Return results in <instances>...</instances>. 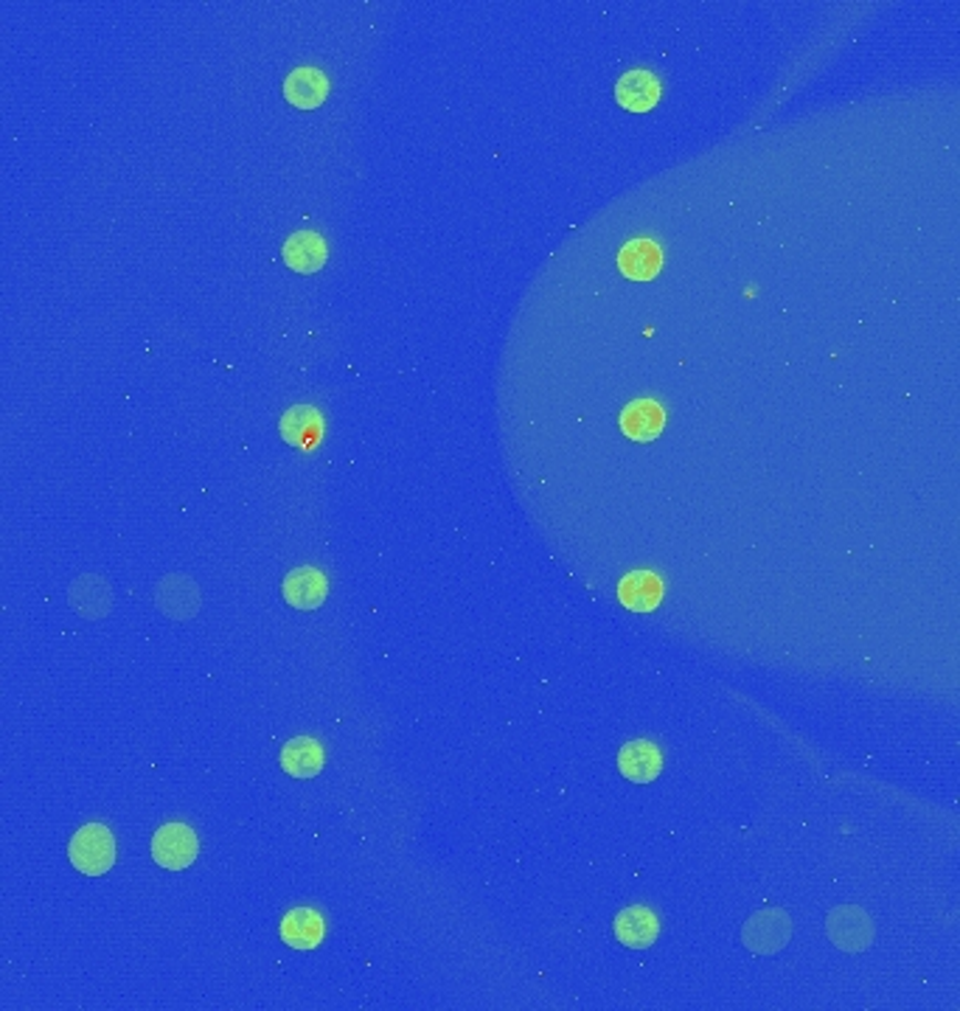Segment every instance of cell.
I'll use <instances>...</instances> for the list:
<instances>
[{
  "mask_svg": "<svg viewBox=\"0 0 960 1011\" xmlns=\"http://www.w3.org/2000/svg\"><path fill=\"white\" fill-rule=\"evenodd\" d=\"M71 865L85 877H102L116 863V841L104 823H87L71 837Z\"/></svg>",
  "mask_w": 960,
  "mask_h": 1011,
  "instance_id": "cell-1",
  "label": "cell"
},
{
  "mask_svg": "<svg viewBox=\"0 0 960 1011\" xmlns=\"http://www.w3.org/2000/svg\"><path fill=\"white\" fill-rule=\"evenodd\" d=\"M792 936V921L784 910L764 908L755 916H750V921L744 925V947L755 956H775L790 945Z\"/></svg>",
  "mask_w": 960,
  "mask_h": 1011,
  "instance_id": "cell-2",
  "label": "cell"
},
{
  "mask_svg": "<svg viewBox=\"0 0 960 1011\" xmlns=\"http://www.w3.org/2000/svg\"><path fill=\"white\" fill-rule=\"evenodd\" d=\"M200 843H197L195 828L186 823H166L155 832L153 837V857L155 863L169 868V872H182L197 859Z\"/></svg>",
  "mask_w": 960,
  "mask_h": 1011,
  "instance_id": "cell-3",
  "label": "cell"
},
{
  "mask_svg": "<svg viewBox=\"0 0 960 1011\" xmlns=\"http://www.w3.org/2000/svg\"><path fill=\"white\" fill-rule=\"evenodd\" d=\"M832 945L843 952H863L874 941V921L863 908H837L826 921Z\"/></svg>",
  "mask_w": 960,
  "mask_h": 1011,
  "instance_id": "cell-4",
  "label": "cell"
},
{
  "mask_svg": "<svg viewBox=\"0 0 960 1011\" xmlns=\"http://www.w3.org/2000/svg\"><path fill=\"white\" fill-rule=\"evenodd\" d=\"M155 604H158L160 613H166L175 622H186V618L197 616V609H200V591H197V585L189 576L175 573V576H166L158 585Z\"/></svg>",
  "mask_w": 960,
  "mask_h": 1011,
  "instance_id": "cell-5",
  "label": "cell"
},
{
  "mask_svg": "<svg viewBox=\"0 0 960 1011\" xmlns=\"http://www.w3.org/2000/svg\"><path fill=\"white\" fill-rule=\"evenodd\" d=\"M67 602L71 607L80 613L82 618H91V622H98L109 613L113 607V593H109V585L96 576V573H85L80 580L73 582L71 591H67Z\"/></svg>",
  "mask_w": 960,
  "mask_h": 1011,
  "instance_id": "cell-6",
  "label": "cell"
},
{
  "mask_svg": "<svg viewBox=\"0 0 960 1011\" xmlns=\"http://www.w3.org/2000/svg\"><path fill=\"white\" fill-rule=\"evenodd\" d=\"M281 941L292 950H315L317 945L323 941V932H326V921L317 910L310 908H295L284 916L281 921Z\"/></svg>",
  "mask_w": 960,
  "mask_h": 1011,
  "instance_id": "cell-7",
  "label": "cell"
},
{
  "mask_svg": "<svg viewBox=\"0 0 960 1011\" xmlns=\"http://www.w3.org/2000/svg\"><path fill=\"white\" fill-rule=\"evenodd\" d=\"M660 921L646 908H626L615 916V938L629 950H646L655 945Z\"/></svg>",
  "mask_w": 960,
  "mask_h": 1011,
  "instance_id": "cell-8",
  "label": "cell"
},
{
  "mask_svg": "<svg viewBox=\"0 0 960 1011\" xmlns=\"http://www.w3.org/2000/svg\"><path fill=\"white\" fill-rule=\"evenodd\" d=\"M618 768L635 784H649V781H655L660 775L662 755L657 750V744L638 739V742H629L620 748Z\"/></svg>",
  "mask_w": 960,
  "mask_h": 1011,
  "instance_id": "cell-9",
  "label": "cell"
},
{
  "mask_svg": "<svg viewBox=\"0 0 960 1011\" xmlns=\"http://www.w3.org/2000/svg\"><path fill=\"white\" fill-rule=\"evenodd\" d=\"M615 98H618L620 107L633 113H646L651 111L660 98V82H657L655 74L649 71H629L618 80L615 85Z\"/></svg>",
  "mask_w": 960,
  "mask_h": 1011,
  "instance_id": "cell-10",
  "label": "cell"
},
{
  "mask_svg": "<svg viewBox=\"0 0 960 1011\" xmlns=\"http://www.w3.org/2000/svg\"><path fill=\"white\" fill-rule=\"evenodd\" d=\"M328 582L315 567H295L284 580V598L299 609H315L326 602Z\"/></svg>",
  "mask_w": 960,
  "mask_h": 1011,
  "instance_id": "cell-11",
  "label": "cell"
},
{
  "mask_svg": "<svg viewBox=\"0 0 960 1011\" xmlns=\"http://www.w3.org/2000/svg\"><path fill=\"white\" fill-rule=\"evenodd\" d=\"M281 257H284V262L290 264L295 273H317V270L326 264L328 248L326 242H323V237H317V233L299 231L286 239Z\"/></svg>",
  "mask_w": 960,
  "mask_h": 1011,
  "instance_id": "cell-12",
  "label": "cell"
},
{
  "mask_svg": "<svg viewBox=\"0 0 960 1011\" xmlns=\"http://www.w3.org/2000/svg\"><path fill=\"white\" fill-rule=\"evenodd\" d=\"M284 96L301 111H312L328 96L326 74L317 67H295L284 82Z\"/></svg>",
  "mask_w": 960,
  "mask_h": 1011,
  "instance_id": "cell-13",
  "label": "cell"
},
{
  "mask_svg": "<svg viewBox=\"0 0 960 1011\" xmlns=\"http://www.w3.org/2000/svg\"><path fill=\"white\" fill-rule=\"evenodd\" d=\"M323 748L310 737H295L281 748V768L292 775V779H315L323 770Z\"/></svg>",
  "mask_w": 960,
  "mask_h": 1011,
  "instance_id": "cell-14",
  "label": "cell"
},
{
  "mask_svg": "<svg viewBox=\"0 0 960 1011\" xmlns=\"http://www.w3.org/2000/svg\"><path fill=\"white\" fill-rule=\"evenodd\" d=\"M323 432V421L321 414H317L312 405H295L284 414L281 419V436H284L286 445L301 447V450H312L317 445Z\"/></svg>",
  "mask_w": 960,
  "mask_h": 1011,
  "instance_id": "cell-15",
  "label": "cell"
},
{
  "mask_svg": "<svg viewBox=\"0 0 960 1011\" xmlns=\"http://www.w3.org/2000/svg\"><path fill=\"white\" fill-rule=\"evenodd\" d=\"M618 598L624 607H629L633 613H649L657 604L662 602V582L660 576L649 571H635L629 573L624 582L618 585Z\"/></svg>",
  "mask_w": 960,
  "mask_h": 1011,
  "instance_id": "cell-16",
  "label": "cell"
},
{
  "mask_svg": "<svg viewBox=\"0 0 960 1011\" xmlns=\"http://www.w3.org/2000/svg\"><path fill=\"white\" fill-rule=\"evenodd\" d=\"M662 425H666V414L657 403L651 399H638V403L626 405V410L620 414V427L629 439L635 441H651L660 436Z\"/></svg>",
  "mask_w": 960,
  "mask_h": 1011,
  "instance_id": "cell-17",
  "label": "cell"
},
{
  "mask_svg": "<svg viewBox=\"0 0 960 1011\" xmlns=\"http://www.w3.org/2000/svg\"><path fill=\"white\" fill-rule=\"evenodd\" d=\"M618 264L620 270H624V275H629V279L649 281L655 279L657 270L662 268V253L655 242H649V239H635V242H629L620 250Z\"/></svg>",
  "mask_w": 960,
  "mask_h": 1011,
  "instance_id": "cell-18",
  "label": "cell"
}]
</instances>
